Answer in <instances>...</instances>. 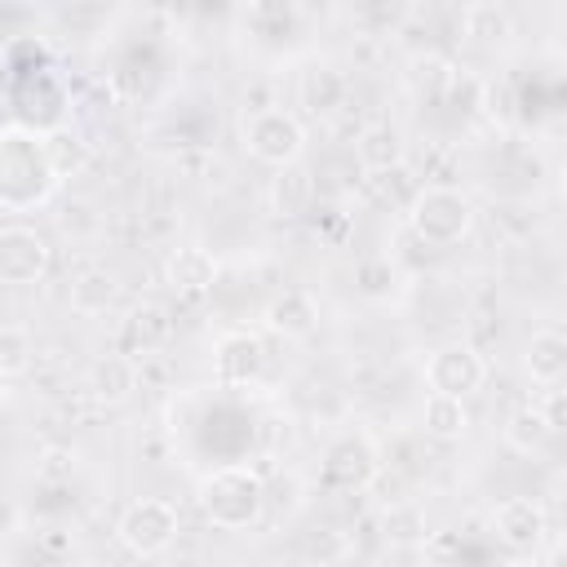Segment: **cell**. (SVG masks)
I'll list each match as a JSON object with an SVG mask.
<instances>
[{
	"label": "cell",
	"mask_w": 567,
	"mask_h": 567,
	"mask_svg": "<svg viewBox=\"0 0 567 567\" xmlns=\"http://www.w3.org/2000/svg\"><path fill=\"white\" fill-rule=\"evenodd\" d=\"M89 390H93V399H102V403H124V399L137 390V363H133L128 354H106V359H97L93 372H89Z\"/></svg>",
	"instance_id": "d6986e66"
},
{
	"label": "cell",
	"mask_w": 567,
	"mask_h": 567,
	"mask_svg": "<svg viewBox=\"0 0 567 567\" xmlns=\"http://www.w3.org/2000/svg\"><path fill=\"white\" fill-rule=\"evenodd\" d=\"M177 527H182V523H177V509H173L168 501L142 496V501H133V505L120 514L115 536H120V545H124L128 554H137V558H159V554L173 549Z\"/></svg>",
	"instance_id": "5b68a950"
},
{
	"label": "cell",
	"mask_w": 567,
	"mask_h": 567,
	"mask_svg": "<svg viewBox=\"0 0 567 567\" xmlns=\"http://www.w3.org/2000/svg\"><path fill=\"white\" fill-rule=\"evenodd\" d=\"M297 102H301L310 115H332V111L346 102V75H341L328 58H310V62L297 71Z\"/></svg>",
	"instance_id": "7c38bea8"
},
{
	"label": "cell",
	"mask_w": 567,
	"mask_h": 567,
	"mask_svg": "<svg viewBox=\"0 0 567 567\" xmlns=\"http://www.w3.org/2000/svg\"><path fill=\"white\" fill-rule=\"evenodd\" d=\"M31 337H27V328H18V323H4L0 328V372L4 377H22L27 368H31Z\"/></svg>",
	"instance_id": "484cf974"
},
{
	"label": "cell",
	"mask_w": 567,
	"mask_h": 567,
	"mask_svg": "<svg viewBox=\"0 0 567 567\" xmlns=\"http://www.w3.org/2000/svg\"><path fill=\"white\" fill-rule=\"evenodd\" d=\"M549 421L540 416V403H518L509 416H505V443L514 447V452H523V456H532V452H540L545 443H549Z\"/></svg>",
	"instance_id": "603a6c76"
},
{
	"label": "cell",
	"mask_w": 567,
	"mask_h": 567,
	"mask_svg": "<svg viewBox=\"0 0 567 567\" xmlns=\"http://www.w3.org/2000/svg\"><path fill=\"white\" fill-rule=\"evenodd\" d=\"M310 195H315L310 168H301V164L275 168V177H270V213L275 217H301L310 208Z\"/></svg>",
	"instance_id": "ac0fdd59"
},
{
	"label": "cell",
	"mask_w": 567,
	"mask_h": 567,
	"mask_svg": "<svg viewBox=\"0 0 567 567\" xmlns=\"http://www.w3.org/2000/svg\"><path fill=\"white\" fill-rule=\"evenodd\" d=\"M487 381V359L470 346V341H447L425 359V385L430 394H447V399H470L474 390H483Z\"/></svg>",
	"instance_id": "8992f818"
},
{
	"label": "cell",
	"mask_w": 567,
	"mask_h": 567,
	"mask_svg": "<svg viewBox=\"0 0 567 567\" xmlns=\"http://www.w3.org/2000/svg\"><path fill=\"white\" fill-rule=\"evenodd\" d=\"M199 509L221 532H244L266 514V478L252 465H217L199 483Z\"/></svg>",
	"instance_id": "7a4b0ae2"
},
{
	"label": "cell",
	"mask_w": 567,
	"mask_h": 567,
	"mask_svg": "<svg viewBox=\"0 0 567 567\" xmlns=\"http://www.w3.org/2000/svg\"><path fill=\"white\" fill-rule=\"evenodd\" d=\"M403 84H408L421 102H434V97H443V93L456 84V62H452L447 53H439V49H421V53L408 58Z\"/></svg>",
	"instance_id": "e0dca14e"
},
{
	"label": "cell",
	"mask_w": 567,
	"mask_h": 567,
	"mask_svg": "<svg viewBox=\"0 0 567 567\" xmlns=\"http://www.w3.org/2000/svg\"><path fill=\"white\" fill-rule=\"evenodd\" d=\"M523 363H527V377L536 385H545V390L549 385H563V377H567V337H563V328L558 323L536 328L532 341H527Z\"/></svg>",
	"instance_id": "5bb4252c"
},
{
	"label": "cell",
	"mask_w": 567,
	"mask_h": 567,
	"mask_svg": "<svg viewBox=\"0 0 567 567\" xmlns=\"http://www.w3.org/2000/svg\"><path fill=\"white\" fill-rule=\"evenodd\" d=\"M549 523H545V509L540 501L532 496H505L496 509H492V536L514 549V554H532L540 540H545Z\"/></svg>",
	"instance_id": "9c48e42d"
},
{
	"label": "cell",
	"mask_w": 567,
	"mask_h": 567,
	"mask_svg": "<svg viewBox=\"0 0 567 567\" xmlns=\"http://www.w3.org/2000/svg\"><path fill=\"white\" fill-rule=\"evenodd\" d=\"M266 368V346L252 332H226L217 341V372L226 385H248Z\"/></svg>",
	"instance_id": "4fadbf2b"
},
{
	"label": "cell",
	"mask_w": 567,
	"mask_h": 567,
	"mask_svg": "<svg viewBox=\"0 0 567 567\" xmlns=\"http://www.w3.org/2000/svg\"><path fill=\"white\" fill-rule=\"evenodd\" d=\"M408 226L430 248H456L474 230V204L456 186H421L408 204Z\"/></svg>",
	"instance_id": "3957f363"
},
{
	"label": "cell",
	"mask_w": 567,
	"mask_h": 567,
	"mask_svg": "<svg viewBox=\"0 0 567 567\" xmlns=\"http://www.w3.org/2000/svg\"><path fill=\"white\" fill-rule=\"evenodd\" d=\"M421 430H425L430 439H443V443L461 439V434L470 430V412H465V399L425 394V403H421Z\"/></svg>",
	"instance_id": "44dd1931"
},
{
	"label": "cell",
	"mask_w": 567,
	"mask_h": 567,
	"mask_svg": "<svg viewBox=\"0 0 567 567\" xmlns=\"http://www.w3.org/2000/svg\"><path fill=\"white\" fill-rule=\"evenodd\" d=\"M49 261H53V248L35 226H0V284L9 288L40 284Z\"/></svg>",
	"instance_id": "52a82bcc"
},
{
	"label": "cell",
	"mask_w": 567,
	"mask_h": 567,
	"mask_svg": "<svg viewBox=\"0 0 567 567\" xmlns=\"http://www.w3.org/2000/svg\"><path fill=\"white\" fill-rule=\"evenodd\" d=\"M164 279L182 297L213 292V284H217V257L208 248H199V244H182V248H173L164 257Z\"/></svg>",
	"instance_id": "30bf717a"
},
{
	"label": "cell",
	"mask_w": 567,
	"mask_h": 567,
	"mask_svg": "<svg viewBox=\"0 0 567 567\" xmlns=\"http://www.w3.org/2000/svg\"><path fill=\"white\" fill-rule=\"evenodd\" d=\"M168 332H173V319H168L164 306H155V301L133 306L128 319H124V350H128V359H137V354L146 359V354L164 350Z\"/></svg>",
	"instance_id": "2e32d148"
},
{
	"label": "cell",
	"mask_w": 567,
	"mask_h": 567,
	"mask_svg": "<svg viewBox=\"0 0 567 567\" xmlns=\"http://www.w3.org/2000/svg\"><path fill=\"white\" fill-rule=\"evenodd\" d=\"M266 328L275 337H288V341H301L319 328V297L306 292V288H284L279 297H270L266 306Z\"/></svg>",
	"instance_id": "8fae6325"
},
{
	"label": "cell",
	"mask_w": 567,
	"mask_h": 567,
	"mask_svg": "<svg viewBox=\"0 0 567 567\" xmlns=\"http://www.w3.org/2000/svg\"><path fill=\"white\" fill-rule=\"evenodd\" d=\"M461 35L478 49H505L509 35H514V18L505 4L496 0H478V4H465L461 9Z\"/></svg>",
	"instance_id": "9a60e30c"
},
{
	"label": "cell",
	"mask_w": 567,
	"mask_h": 567,
	"mask_svg": "<svg viewBox=\"0 0 567 567\" xmlns=\"http://www.w3.org/2000/svg\"><path fill=\"white\" fill-rule=\"evenodd\" d=\"M58 186L40 133L27 128H4L0 133V208L22 213L31 204H44L49 190Z\"/></svg>",
	"instance_id": "6da1fadb"
},
{
	"label": "cell",
	"mask_w": 567,
	"mask_h": 567,
	"mask_svg": "<svg viewBox=\"0 0 567 567\" xmlns=\"http://www.w3.org/2000/svg\"><path fill=\"white\" fill-rule=\"evenodd\" d=\"M385 536L394 545H421L430 536V523H425V509L416 501H399L390 514H385Z\"/></svg>",
	"instance_id": "d4e9b609"
},
{
	"label": "cell",
	"mask_w": 567,
	"mask_h": 567,
	"mask_svg": "<svg viewBox=\"0 0 567 567\" xmlns=\"http://www.w3.org/2000/svg\"><path fill=\"white\" fill-rule=\"evenodd\" d=\"M4 381H9V377H4V372H0V403H4Z\"/></svg>",
	"instance_id": "4316f807"
},
{
	"label": "cell",
	"mask_w": 567,
	"mask_h": 567,
	"mask_svg": "<svg viewBox=\"0 0 567 567\" xmlns=\"http://www.w3.org/2000/svg\"><path fill=\"white\" fill-rule=\"evenodd\" d=\"M377 474H381V452L363 430L359 434H341L323 452V483L337 487V492H363Z\"/></svg>",
	"instance_id": "ba28073f"
},
{
	"label": "cell",
	"mask_w": 567,
	"mask_h": 567,
	"mask_svg": "<svg viewBox=\"0 0 567 567\" xmlns=\"http://www.w3.org/2000/svg\"><path fill=\"white\" fill-rule=\"evenodd\" d=\"M111 301H115V279L106 270H89V275H80L71 284V306L80 315H102Z\"/></svg>",
	"instance_id": "cb8c5ba5"
},
{
	"label": "cell",
	"mask_w": 567,
	"mask_h": 567,
	"mask_svg": "<svg viewBox=\"0 0 567 567\" xmlns=\"http://www.w3.org/2000/svg\"><path fill=\"white\" fill-rule=\"evenodd\" d=\"M354 155H359V164H363V168H372V173L394 168V164L403 159L399 128H390V124H368V128L354 137Z\"/></svg>",
	"instance_id": "7402d4cb"
},
{
	"label": "cell",
	"mask_w": 567,
	"mask_h": 567,
	"mask_svg": "<svg viewBox=\"0 0 567 567\" xmlns=\"http://www.w3.org/2000/svg\"><path fill=\"white\" fill-rule=\"evenodd\" d=\"M239 137H244V151L270 168H288V164H301L306 155V124L284 111V106H257L239 120Z\"/></svg>",
	"instance_id": "277c9868"
},
{
	"label": "cell",
	"mask_w": 567,
	"mask_h": 567,
	"mask_svg": "<svg viewBox=\"0 0 567 567\" xmlns=\"http://www.w3.org/2000/svg\"><path fill=\"white\" fill-rule=\"evenodd\" d=\"M40 142H44V159H49V168H53L58 182H62V177H75V173L89 164V142H84L75 128H66V124L40 133Z\"/></svg>",
	"instance_id": "ffe728a7"
}]
</instances>
